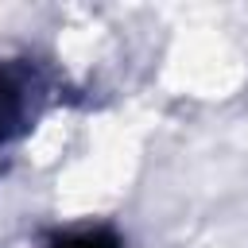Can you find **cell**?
I'll use <instances>...</instances> for the list:
<instances>
[{
  "label": "cell",
  "mask_w": 248,
  "mask_h": 248,
  "mask_svg": "<svg viewBox=\"0 0 248 248\" xmlns=\"http://www.w3.org/2000/svg\"><path fill=\"white\" fill-rule=\"evenodd\" d=\"M23 81L19 78H12V74H0V140L8 136V132H16L19 128V120H23V112H27V105H23Z\"/></svg>",
  "instance_id": "6da1fadb"
},
{
  "label": "cell",
  "mask_w": 248,
  "mask_h": 248,
  "mask_svg": "<svg viewBox=\"0 0 248 248\" xmlns=\"http://www.w3.org/2000/svg\"><path fill=\"white\" fill-rule=\"evenodd\" d=\"M50 248H120V244H116L112 232L93 229V232H70V236H62V240H54Z\"/></svg>",
  "instance_id": "7a4b0ae2"
}]
</instances>
